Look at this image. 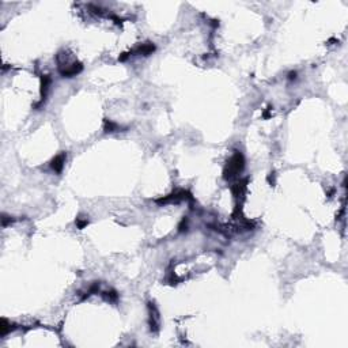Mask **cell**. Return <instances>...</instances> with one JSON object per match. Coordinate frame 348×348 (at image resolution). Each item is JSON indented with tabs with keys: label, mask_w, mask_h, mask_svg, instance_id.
<instances>
[{
	"label": "cell",
	"mask_w": 348,
	"mask_h": 348,
	"mask_svg": "<svg viewBox=\"0 0 348 348\" xmlns=\"http://www.w3.org/2000/svg\"><path fill=\"white\" fill-rule=\"evenodd\" d=\"M63 157H59V158H56L55 160H53V164H52V167L53 169L56 170V172H60L61 170V167H63Z\"/></svg>",
	"instance_id": "obj_1"
}]
</instances>
